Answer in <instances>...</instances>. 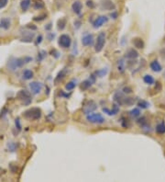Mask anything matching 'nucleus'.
I'll use <instances>...</instances> for the list:
<instances>
[{
    "instance_id": "5701e85b",
    "label": "nucleus",
    "mask_w": 165,
    "mask_h": 182,
    "mask_svg": "<svg viewBox=\"0 0 165 182\" xmlns=\"http://www.w3.org/2000/svg\"><path fill=\"white\" fill-rule=\"evenodd\" d=\"M34 76V73L30 69H25L22 72V78L24 80H30Z\"/></svg>"
},
{
    "instance_id": "473e14b6",
    "label": "nucleus",
    "mask_w": 165,
    "mask_h": 182,
    "mask_svg": "<svg viewBox=\"0 0 165 182\" xmlns=\"http://www.w3.org/2000/svg\"><path fill=\"white\" fill-rule=\"evenodd\" d=\"M7 147H8V150L10 153H14L18 149V143H15V142H8V144H7Z\"/></svg>"
},
{
    "instance_id": "2f4dec72",
    "label": "nucleus",
    "mask_w": 165,
    "mask_h": 182,
    "mask_svg": "<svg viewBox=\"0 0 165 182\" xmlns=\"http://www.w3.org/2000/svg\"><path fill=\"white\" fill-rule=\"evenodd\" d=\"M137 105H138V107L140 108H141V110H146V108H150V104L147 100H145V99H140V100H138Z\"/></svg>"
},
{
    "instance_id": "7ed1b4c3",
    "label": "nucleus",
    "mask_w": 165,
    "mask_h": 182,
    "mask_svg": "<svg viewBox=\"0 0 165 182\" xmlns=\"http://www.w3.org/2000/svg\"><path fill=\"white\" fill-rule=\"evenodd\" d=\"M17 98L21 101V103L24 106H29L32 102V98L31 94L27 90V89H21L17 93Z\"/></svg>"
},
{
    "instance_id": "f704fd0d",
    "label": "nucleus",
    "mask_w": 165,
    "mask_h": 182,
    "mask_svg": "<svg viewBox=\"0 0 165 182\" xmlns=\"http://www.w3.org/2000/svg\"><path fill=\"white\" fill-rule=\"evenodd\" d=\"M30 0H22V1L20 2V8H21V9H22V11H24V12H26L29 9V7H30Z\"/></svg>"
},
{
    "instance_id": "c85d7f7f",
    "label": "nucleus",
    "mask_w": 165,
    "mask_h": 182,
    "mask_svg": "<svg viewBox=\"0 0 165 182\" xmlns=\"http://www.w3.org/2000/svg\"><path fill=\"white\" fill-rule=\"evenodd\" d=\"M143 81L146 85H149V86H151L155 83L154 77L151 75H149V74H147L143 77Z\"/></svg>"
},
{
    "instance_id": "79ce46f5",
    "label": "nucleus",
    "mask_w": 165,
    "mask_h": 182,
    "mask_svg": "<svg viewBox=\"0 0 165 182\" xmlns=\"http://www.w3.org/2000/svg\"><path fill=\"white\" fill-rule=\"evenodd\" d=\"M8 3V0H0V9L6 8Z\"/></svg>"
},
{
    "instance_id": "a19ab883",
    "label": "nucleus",
    "mask_w": 165,
    "mask_h": 182,
    "mask_svg": "<svg viewBox=\"0 0 165 182\" xmlns=\"http://www.w3.org/2000/svg\"><path fill=\"white\" fill-rule=\"evenodd\" d=\"M55 36H56L55 33H53V32H49V33L47 34V38H48V40H49L50 42H52V41L54 40Z\"/></svg>"
},
{
    "instance_id": "9b49d317",
    "label": "nucleus",
    "mask_w": 165,
    "mask_h": 182,
    "mask_svg": "<svg viewBox=\"0 0 165 182\" xmlns=\"http://www.w3.org/2000/svg\"><path fill=\"white\" fill-rule=\"evenodd\" d=\"M29 87V89H30V91L33 95H38L41 92V90H42V84L39 81L30 82Z\"/></svg>"
},
{
    "instance_id": "6ab92c4d",
    "label": "nucleus",
    "mask_w": 165,
    "mask_h": 182,
    "mask_svg": "<svg viewBox=\"0 0 165 182\" xmlns=\"http://www.w3.org/2000/svg\"><path fill=\"white\" fill-rule=\"evenodd\" d=\"M72 9L75 14L80 15L82 12V4L79 1V0H76V1H74L72 5Z\"/></svg>"
},
{
    "instance_id": "a211bd4d",
    "label": "nucleus",
    "mask_w": 165,
    "mask_h": 182,
    "mask_svg": "<svg viewBox=\"0 0 165 182\" xmlns=\"http://www.w3.org/2000/svg\"><path fill=\"white\" fill-rule=\"evenodd\" d=\"M150 67L155 73H160V72L162 71V66H161V64H160V62L157 59H155V60H153V61L150 62Z\"/></svg>"
},
{
    "instance_id": "49530a36",
    "label": "nucleus",
    "mask_w": 165,
    "mask_h": 182,
    "mask_svg": "<svg viewBox=\"0 0 165 182\" xmlns=\"http://www.w3.org/2000/svg\"><path fill=\"white\" fill-rule=\"evenodd\" d=\"M117 16H118V14H117L116 11H112V13L110 14V17H111V19H116L117 18Z\"/></svg>"
},
{
    "instance_id": "c03bdc74",
    "label": "nucleus",
    "mask_w": 165,
    "mask_h": 182,
    "mask_svg": "<svg viewBox=\"0 0 165 182\" xmlns=\"http://www.w3.org/2000/svg\"><path fill=\"white\" fill-rule=\"evenodd\" d=\"M122 91H123L124 94H130V93L132 92V89H131L130 87H125V88H123Z\"/></svg>"
},
{
    "instance_id": "0eeeda50",
    "label": "nucleus",
    "mask_w": 165,
    "mask_h": 182,
    "mask_svg": "<svg viewBox=\"0 0 165 182\" xmlns=\"http://www.w3.org/2000/svg\"><path fill=\"white\" fill-rule=\"evenodd\" d=\"M58 44L60 47L63 49H68L72 46V38L68 34H62L59 40H58Z\"/></svg>"
},
{
    "instance_id": "412c9836",
    "label": "nucleus",
    "mask_w": 165,
    "mask_h": 182,
    "mask_svg": "<svg viewBox=\"0 0 165 182\" xmlns=\"http://www.w3.org/2000/svg\"><path fill=\"white\" fill-rule=\"evenodd\" d=\"M116 68H117V71L119 73H124L126 70V62H125V58H120L118 59L117 61V64H116Z\"/></svg>"
},
{
    "instance_id": "7c9ffc66",
    "label": "nucleus",
    "mask_w": 165,
    "mask_h": 182,
    "mask_svg": "<svg viewBox=\"0 0 165 182\" xmlns=\"http://www.w3.org/2000/svg\"><path fill=\"white\" fill-rule=\"evenodd\" d=\"M46 56H47V52H46V51H44V50L39 51V52L38 53V54H37V57H36L37 63L42 62V61L46 58Z\"/></svg>"
},
{
    "instance_id": "4c0bfd02",
    "label": "nucleus",
    "mask_w": 165,
    "mask_h": 182,
    "mask_svg": "<svg viewBox=\"0 0 165 182\" xmlns=\"http://www.w3.org/2000/svg\"><path fill=\"white\" fill-rule=\"evenodd\" d=\"M47 18V14H41V15H39V16H37V17H34L33 18V20L34 21H42V20H44L45 19Z\"/></svg>"
},
{
    "instance_id": "bb28decb",
    "label": "nucleus",
    "mask_w": 165,
    "mask_h": 182,
    "mask_svg": "<svg viewBox=\"0 0 165 182\" xmlns=\"http://www.w3.org/2000/svg\"><path fill=\"white\" fill-rule=\"evenodd\" d=\"M140 114H141V112L140 110V108H132V110L130 112V116L132 119H135V120H137L138 118H140Z\"/></svg>"
},
{
    "instance_id": "20e7f679",
    "label": "nucleus",
    "mask_w": 165,
    "mask_h": 182,
    "mask_svg": "<svg viewBox=\"0 0 165 182\" xmlns=\"http://www.w3.org/2000/svg\"><path fill=\"white\" fill-rule=\"evenodd\" d=\"M86 121L88 122L94 123V124H103L106 122L105 117L101 113H98V112L90 113V114L86 115Z\"/></svg>"
},
{
    "instance_id": "a878e982",
    "label": "nucleus",
    "mask_w": 165,
    "mask_h": 182,
    "mask_svg": "<svg viewBox=\"0 0 165 182\" xmlns=\"http://www.w3.org/2000/svg\"><path fill=\"white\" fill-rule=\"evenodd\" d=\"M33 8L36 10H40L45 8V4L42 0H33Z\"/></svg>"
},
{
    "instance_id": "e433bc0d",
    "label": "nucleus",
    "mask_w": 165,
    "mask_h": 182,
    "mask_svg": "<svg viewBox=\"0 0 165 182\" xmlns=\"http://www.w3.org/2000/svg\"><path fill=\"white\" fill-rule=\"evenodd\" d=\"M51 55L52 56V57H54L55 59H59L60 58V56H61V53H59V51L58 50H56V49H52L51 50Z\"/></svg>"
},
{
    "instance_id": "8fccbe9b",
    "label": "nucleus",
    "mask_w": 165,
    "mask_h": 182,
    "mask_svg": "<svg viewBox=\"0 0 165 182\" xmlns=\"http://www.w3.org/2000/svg\"><path fill=\"white\" fill-rule=\"evenodd\" d=\"M7 112H8V110H7L6 108H4V110H3V111L1 112V115H0V118H1V117L3 118V117H4L5 115H7Z\"/></svg>"
},
{
    "instance_id": "1a4fd4ad",
    "label": "nucleus",
    "mask_w": 165,
    "mask_h": 182,
    "mask_svg": "<svg viewBox=\"0 0 165 182\" xmlns=\"http://www.w3.org/2000/svg\"><path fill=\"white\" fill-rule=\"evenodd\" d=\"M82 44L86 46V47H89V46H93L95 44V39L94 36L91 33H86L84 36L82 37Z\"/></svg>"
},
{
    "instance_id": "f257e3e1",
    "label": "nucleus",
    "mask_w": 165,
    "mask_h": 182,
    "mask_svg": "<svg viewBox=\"0 0 165 182\" xmlns=\"http://www.w3.org/2000/svg\"><path fill=\"white\" fill-rule=\"evenodd\" d=\"M33 60L32 57L30 56H24V57H19V58H16V57H10L7 63V67L9 71L11 72H15L17 71L19 68L23 67L25 64H29L31 61Z\"/></svg>"
},
{
    "instance_id": "c9c22d12",
    "label": "nucleus",
    "mask_w": 165,
    "mask_h": 182,
    "mask_svg": "<svg viewBox=\"0 0 165 182\" xmlns=\"http://www.w3.org/2000/svg\"><path fill=\"white\" fill-rule=\"evenodd\" d=\"M15 127H16V129L18 130V132H21V130H22V125H21V122H20V119H19V118H16V119H15Z\"/></svg>"
},
{
    "instance_id": "423d86ee",
    "label": "nucleus",
    "mask_w": 165,
    "mask_h": 182,
    "mask_svg": "<svg viewBox=\"0 0 165 182\" xmlns=\"http://www.w3.org/2000/svg\"><path fill=\"white\" fill-rule=\"evenodd\" d=\"M96 108H97V104L94 100L89 99V100H86L85 102L84 106H82V112H84V114L86 116L90 113L95 112Z\"/></svg>"
},
{
    "instance_id": "cd10ccee",
    "label": "nucleus",
    "mask_w": 165,
    "mask_h": 182,
    "mask_svg": "<svg viewBox=\"0 0 165 182\" xmlns=\"http://www.w3.org/2000/svg\"><path fill=\"white\" fill-rule=\"evenodd\" d=\"M155 131L158 134H164L165 133V123L164 122H160L156 125Z\"/></svg>"
},
{
    "instance_id": "ddd939ff",
    "label": "nucleus",
    "mask_w": 165,
    "mask_h": 182,
    "mask_svg": "<svg viewBox=\"0 0 165 182\" xmlns=\"http://www.w3.org/2000/svg\"><path fill=\"white\" fill-rule=\"evenodd\" d=\"M136 122L139 124V126H140L142 130H145V131H147V132H150V130H151V129H150V125L149 124V122H148L146 117H140V118H138L137 121H136Z\"/></svg>"
},
{
    "instance_id": "09e8293b",
    "label": "nucleus",
    "mask_w": 165,
    "mask_h": 182,
    "mask_svg": "<svg viewBox=\"0 0 165 182\" xmlns=\"http://www.w3.org/2000/svg\"><path fill=\"white\" fill-rule=\"evenodd\" d=\"M74 27H75L76 29H79V28L81 27V21H80V20H75V21H74Z\"/></svg>"
},
{
    "instance_id": "9d476101",
    "label": "nucleus",
    "mask_w": 165,
    "mask_h": 182,
    "mask_svg": "<svg viewBox=\"0 0 165 182\" xmlns=\"http://www.w3.org/2000/svg\"><path fill=\"white\" fill-rule=\"evenodd\" d=\"M96 78L97 77H96V75L94 74V73H93V74H91V76H90V77L88 79H86L84 82L81 84V89L82 90H87L88 88H90L92 87V85L96 82Z\"/></svg>"
},
{
    "instance_id": "f3484780",
    "label": "nucleus",
    "mask_w": 165,
    "mask_h": 182,
    "mask_svg": "<svg viewBox=\"0 0 165 182\" xmlns=\"http://www.w3.org/2000/svg\"><path fill=\"white\" fill-rule=\"evenodd\" d=\"M67 74H68V68H67V67L62 68V69L58 73V75L56 76V77H55V79H54V83H55V84H58L59 82L62 81V79L67 76Z\"/></svg>"
},
{
    "instance_id": "f8f14e48",
    "label": "nucleus",
    "mask_w": 165,
    "mask_h": 182,
    "mask_svg": "<svg viewBox=\"0 0 165 182\" xmlns=\"http://www.w3.org/2000/svg\"><path fill=\"white\" fill-rule=\"evenodd\" d=\"M102 111H103V112H105V113H106V115H108V116H115V115H116V114L119 112L120 110H119V106H118L116 103H114L112 108H103Z\"/></svg>"
},
{
    "instance_id": "4468645a",
    "label": "nucleus",
    "mask_w": 165,
    "mask_h": 182,
    "mask_svg": "<svg viewBox=\"0 0 165 182\" xmlns=\"http://www.w3.org/2000/svg\"><path fill=\"white\" fill-rule=\"evenodd\" d=\"M100 7L101 9L103 10H115L116 9V5L111 1V0H102L100 2Z\"/></svg>"
},
{
    "instance_id": "603ef678",
    "label": "nucleus",
    "mask_w": 165,
    "mask_h": 182,
    "mask_svg": "<svg viewBox=\"0 0 165 182\" xmlns=\"http://www.w3.org/2000/svg\"><path fill=\"white\" fill-rule=\"evenodd\" d=\"M164 77H165V71H164Z\"/></svg>"
},
{
    "instance_id": "3c124183",
    "label": "nucleus",
    "mask_w": 165,
    "mask_h": 182,
    "mask_svg": "<svg viewBox=\"0 0 165 182\" xmlns=\"http://www.w3.org/2000/svg\"><path fill=\"white\" fill-rule=\"evenodd\" d=\"M52 27V22H50V23H48V24L45 26V29L49 31V30H51Z\"/></svg>"
},
{
    "instance_id": "de8ad7c7",
    "label": "nucleus",
    "mask_w": 165,
    "mask_h": 182,
    "mask_svg": "<svg viewBox=\"0 0 165 182\" xmlns=\"http://www.w3.org/2000/svg\"><path fill=\"white\" fill-rule=\"evenodd\" d=\"M155 89H156L157 91H160V89H161V84H160V82H156Z\"/></svg>"
},
{
    "instance_id": "a18cd8bd",
    "label": "nucleus",
    "mask_w": 165,
    "mask_h": 182,
    "mask_svg": "<svg viewBox=\"0 0 165 182\" xmlns=\"http://www.w3.org/2000/svg\"><path fill=\"white\" fill-rule=\"evenodd\" d=\"M26 28H27V29H29V30H32V31H33V30H36V29H37V27H36V26H35L34 24H28Z\"/></svg>"
},
{
    "instance_id": "393cba45",
    "label": "nucleus",
    "mask_w": 165,
    "mask_h": 182,
    "mask_svg": "<svg viewBox=\"0 0 165 182\" xmlns=\"http://www.w3.org/2000/svg\"><path fill=\"white\" fill-rule=\"evenodd\" d=\"M132 43H133L134 47L137 48V49H143V48H144V45H145L143 40H142L141 38H139V37L133 39Z\"/></svg>"
},
{
    "instance_id": "4be33fe9",
    "label": "nucleus",
    "mask_w": 165,
    "mask_h": 182,
    "mask_svg": "<svg viewBox=\"0 0 165 182\" xmlns=\"http://www.w3.org/2000/svg\"><path fill=\"white\" fill-rule=\"evenodd\" d=\"M94 74L96 75V77L102 78V77H106V76L108 74V68H107V67H104V68L98 69V70H96V72H94Z\"/></svg>"
},
{
    "instance_id": "39448f33",
    "label": "nucleus",
    "mask_w": 165,
    "mask_h": 182,
    "mask_svg": "<svg viewBox=\"0 0 165 182\" xmlns=\"http://www.w3.org/2000/svg\"><path fill=\"white\" fill-rule=\"evenodd\" d=\"M106 32L104 31L100 32L97 35L96 41L95 43V51L96 53H100L104 49L105 44H106Z\"/></svg>"
},
{
    "instance_id": "dca6fc26",
    "label": "nucleus",
    "mask_w": 165,
    "mask_h": 182,
    "mask_svg": "<svg viewBox=\"0 0 165 182\" xmlns=\"http://www.w3.org/2000/svg\"><path fill=\"white\" fill-rule=\"evenodd\" d=\"M139 57V53L134 48H130L125 53V58L129 60H136Z\"/></svg>"
},
{
    "instance_id": "72a5a7b5",
    "label": "nucleus",
    "mask_w": 165,
    "mask_h": 182,
    "mask_svg": "<svg viewBox=\"0 0 165 182\" xmlns=\"http://www.w3.org/2000/svg\"><path fill=\"white\" fill-rule=\"evenodd\" d=\"M66 24H67V20L65 18H62L58 20V23H57V28L59 30H63L66 27Z\"/></svg>"
},
{
    "instance_id": "f03ea898",
    "label": "nucleus",
    "mask_w": 165,
    "mask_h": 182,
    "mask_svg": "<svg viewBox=\"0 0 165 182\" xmlns=\"http://www.w3.org/2000/svg\"><path fill=\"white\" fill-rule=\"evenodd\" d=\"M23 117L29 121H38L41 118V111L39 108H31L23 112Z\"/></svg>"
},
{
    "instance_id": "c756f323",
    "label": "nucleus",
    "mask_w": 165,
    "mask_h": 182,
    "mask_svg": "<svg viewBox=\"0 0 165 182\" xmlns=\"http://www.w3.org/2000/svg\"><path fill=\"white\" fill-rule=\"evenodd\" d=\"M77 86V80L76 79H72L71 81H69L66 85H65V89L67 91H72L75 88V87Z\"/></svg>"
},
{
    "instance_id": "2eb2a0df",
    "label": "nucleus",
    "mask_w": 165,
    "mask_h": 182,
    "mask_svg": "<svg viewBox=\"0 0 165 182\" xmlns=\"http://www.w3.org/2000/svg\"><path fill=\"white\" fill-rule=\"evenodd\" d=\"M107 21H108V18L106 16H99L93 21V27L95 29H98V28L102 27Z\"/></svg>"
},
{
    "instance_id": "58836bf2",
    "label": "nucleus",
    "mask_w": 165,
    "mask_h": 182,
    "mask_svg": "<svg viewBox=\"0 0 165 182\" xmlns=\"http://www.w3.org/2000/svg\"><path fill=\"white\" fill-rule=\"evenodd\" d=\"M59 97L61 98H69L71 97V93H66L65 91L63 90H60L59 91V94H58Z\"/></svg>"
},
{
    "instance_id": "6e6552de",
    "label": "nucleus",
    "mask_w": 165,
    "mask_h": 182,
    "mask_svg": "<svg viewBox=\"0 0 165 182\" xmlns=\"http://www.w3.org/2000/svg\"><path fill=\"white\" fill-rule=\"evenodd\" d=\"M20 33H21V38H20V41L22 43H32L33 42V39H34V32L32 30H22L20 29Z\"/></svg>"
},
{
    "instance_id": "37998d69",
    "label": "nucleus",
    "mask_w": 165,
    "mask_h": 182,
    "mask_svg": "<svg viewBox=\"0 0 165 182\" xmlns=\"http://www.w3.org/2000/svg\"><path fill=\"white\" fill-rule=\"evenodd\" d=\"M86 6L90 9H94L96 7V4L92 1V0H87L86 1Z\"/></svg>"
},
{
    "instance_id": "aec40b11",
    "label": "nucleus",
    "mask_w": 165,
    "mask_h": 182,
    "mask_svg": "<svg viewBox=\"0 0 165 182\" xmlns=\"http://www.w3.org/2000/svg\"><path fill=\"white\" fill-rule=\"evenodd\" d=\"M11 27V20L9 18H3L0 19V28L5 30H8Z\"/></svg>"
},
{
    "instance_id": "b1692460",
    "label": "nucleus",
    "mask_w": 165,
    "mask_h": 182,
    "mask_svg": "<svg viewBox=\"0 0 165 182\" xmlns=\"http://www.w3.org/2000/svg\"><path fill=\"white\" fill-rule=\"evenodd\" d=\"M136 102V98H131V97H126L124 98L123 99V102H122V106H127V107H130V106H132L134 105Z\"/></svg>"
},
{
    "instance_id": "ea45409f",
    "label": "nucleus",
    "mask_w": 165,
    "mask_h": 182,
    "mask_svg": "<svg viewBox=\"0 0 165 182\" xmlns=\"http://www.w3.org/2000/svg\"><path fill=\"white\" fill-rule=\"evenodd\" d=\"M42 41H43V36L41 35V34L38 35L37 38H36V40H35V45H36V46L39 45L41 43H42Z\"/></svg>"
}]
</instances>
